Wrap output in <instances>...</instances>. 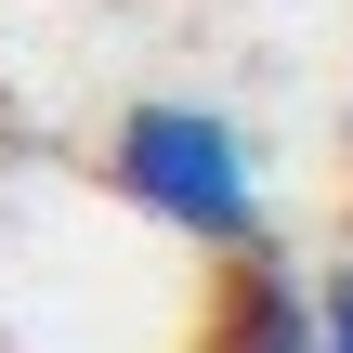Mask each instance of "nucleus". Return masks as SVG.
<instances>
[{
	"mask_svg": "<svg viewBox=\"0 0 353 353\" xmlns=\"http://www.w3.org/2000/svg\"><path fill=\"white\" fill-rule=\"evenodd\" d=\"M314 314H327V353H353V262L327 275V288H314Z\"/></svg>",
	"mask_w": 353,
	"mask_h": 353,
	"instance_id": "7ed1b4c3",
	"label": "nucleus"
},
{
	"mask_svg": "<svg viewBox=\"0 0 353 353\" xmlns=\"http://www.w3.org/2000/svg\"><path fill=\"white\" fill-rule=\"evenodd\" d=\"M223 353H327V314H314V288H249L236 301V327H223Z\"/></svg>",
	"mask_w": 353,
	"mask_h": 353,
	"instance_id": "f03ea898",
	"label": "nucleus"
},
{
	"mask_svg": "<svg viewBox=\"0 0 353 353\" xmlns=\"http://www.w3.org/2000/svg\"><path fill=\"white\" fill-rule=\"evenodd\" d=\"M105 183H118L144 223H170L183 249H262V223H275L249 131H236L223 105H183V92L131 105V118L105 131Z\"/></svg>",
	"mask_w": 353,
	"mask_h": 353,
	"instance_id": "f257e3e1",
	"label": "nucleus"
}]
</instances>
